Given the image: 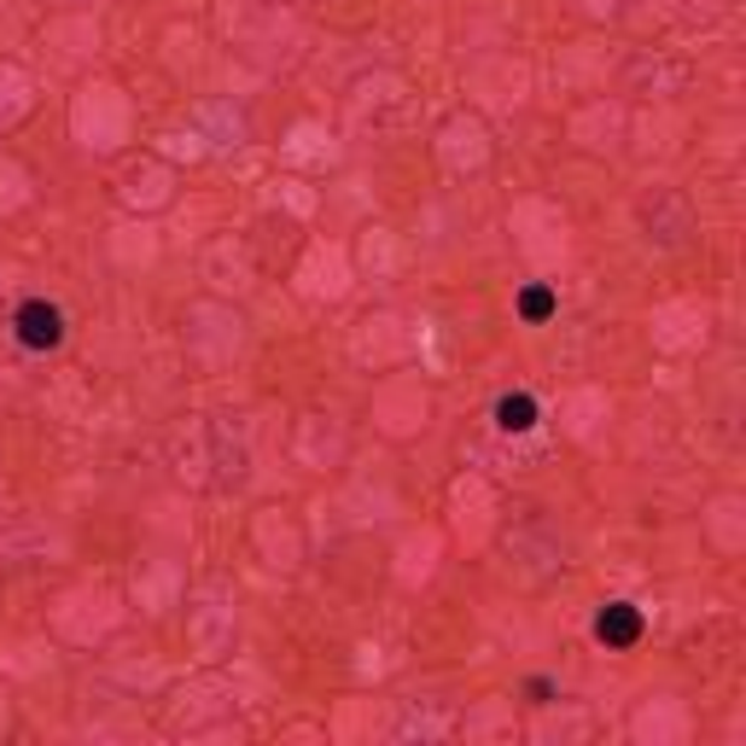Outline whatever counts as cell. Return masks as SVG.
I'll return each mask as SVG.
<instances>
[{
	"instance_id": "6da1fadb",
	"label": "cell",
	"mask_w": 746,
	"mask_h": 746,
	"mask_svg": "<svg viewBox=\"0 0 746 746\" xmlns=\"http://www.w3.org/2000/svg\"><path fill=\"white\" fill-rule=\"evenodd\" d=\"M12 333H18L24 350H58V344H65V316H58V303L30 298V303H18Z\"/></svg>"
},
{
	"instance_id": "7a4b0ae2",
	"label": "cell",
	"mask_w": 746,
	"mask_h": 746,
	"mask_svg": "<svg viewBox=\"0 0 746 746\" xmlns=\"http://www.w3.org/2000/svg\"><path fill=\"white\" fill-rule=\"evenodd\" d=\"M595 636L607 641V648H630V641L641 636V612L625 607V600H612V607L595 612Z\"/></svg>"
},
{
	"instance_id": "3957f363",
	"label": "cell",
	"mask_w": 746,
	"mask_h": 746,
	"mask_svg": "<svg viewBox=\"0 0 746 746\" xmlns=\"http://www.w3.org/2000/svg\"><path fill=\"white\" fill-rule=\"evenodd\" d=\"M495 426L502 431H531L536 426V403L525 397V391H508V397L495 403Z\"/></svg>"
},
{
	"instance_id": "277c9868",
	"label": "cell",
	"mask_w": 746,
	"mask_h": 746,
	"mask_svg": "<svg viewBox=\"0 0 746 746\" xmlns=\"http://www.w3.org/2000/svg\"><path fill=\"white\" fill-rule=\"evenodd\" d=\"M520 309H525V321H543V316H554V292L548 286H531V292L520 298Z\"/></svg>"
}]
</instances>
